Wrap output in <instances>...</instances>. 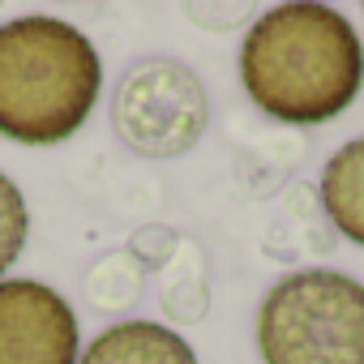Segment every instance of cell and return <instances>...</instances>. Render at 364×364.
I'll return each instance as SVG.
<instances>
[{
	"mask_svg": "<svg viewBox=\"0 0 364 364\" xmlns=\"http://www.w3.org/2000/svg\"><path fill=\"white\" fill-rule=\"evenodd\" d=\"M99 52L77 26L39 14L0 26V133L9 141L73 137L99 103Z\"/></svg>",
	"mask_w": 364,
	"mask_h": 364,
	"instance_id": "2",
	"label": "cell"
},
{
	"mask_svg": "<svg viewBox=\"0 0 364 364\" xmlns=\"http://www.w3.org/2000/svg\"><path fill=\"white\" fill-rule=\"evenodd\" d=\"M141 283H146V266L133 249H116L107 257H99L86 274V300L99 309V313H120V309H133L137 296H141Z\"/></svg>",
	"mask_w": 364,
	"mask_h": 364,
	"instance_id": "9",
	"label": "cell"
},
{
	"mask_svg": "<svg viewBox=\"0 0 364 364\" xmlns=\"http://www.w3.org/2000/svg\"><path fill=\"white\" fill-rule=\"evenodd\" d=\"M159 266H163V287H159L163 313H167L176 326L202 321L206 309H210V274H206V253H202V245H198L193 236H176Z\"/></svg>",
	"mask_w": 364,
	"mask_h": 364,
	"instance_id": "7",
	"label": "cell"
},
{
	"mask_svg": "<svg viewBox=\"0 0 364 364\" xmlns=\"http://www.w3.org/2000/svg\"><path fill=\"white\" fill-rule=\"evenodd\" d=\"M82 330L69 300L35 279H0V364H77Z\"/></svg>",
	"mask_w": 364,
	"mask_h": 364,
	"instance_id": "5",
	"label": "cell"
},
{
	"mask_svg": "<svg viewBox=\"0 0 364 364\" xmlns=\"http://www.w3.org/2000/svg\"><path fill=\"white\" fill-rule=\"evenodd\" d=\"M26 232H31V215H26L22 189L0 171V279H5V270L22 257Z\"/></svg>",
	"mask_w": 364,
	"mask_h": 364,
	"instance_id": "10",
	"label": "cell"
},
{
	"mask_svg": "<svg viewBox=\"0 0 364 364\" xmlns=\"http://www.w3.org/2000/svg\"><path fill=\"white\" fill-rule=\"evenodd\" d=\"M253 5L257 0H180V9H185L202 31H232L253 14Z\"/></svg>",
	"mask_w": 364,
	"mask_h": 364,
	"instance_id": "11",
	"label": "cell"
},
{
	"mask_svg": "<svg viewBox=\"0 0 364 364\" xmlns=\"http://www.w3.org/2000/svg\"><path fill=\"white\" fill-rule=\"evenodd\" d=\"M266 364H364V283L343 270H296L257 309Z\"/></svg>",
	"mask_w": 364,
	"mask_h": 364,
	"instance_id": "3",
	"label": "cell"
},
{
	"mask_svg": "<svg viewBox=\"0 0 364 364\" xmlns=\"http://www.w3.org/2000/svg\"><path fill=\"white\" fill-rule=\"evenodd\" d=\"M210 124L202 77L171 56L137 60L112 95V129L141 159L189 154Z\"/></svg>",
	"mask_w": 364,
	"mask_h": 364,
	"instance_id": "4",
	"label": "cell"
},
{
	"mask_svg": "<svg viewBox=\"0 0 364 364\" xmlns=\"http://www.w3.org/2000/svg\"><path fill=\"white\" fill-rule=\"evenodd\" d=\"M317 5H321V0H317Z\"/></svg>",
	"mask_w": 364,
	"mask_h": 364,
	"instance_id": "13",
	"label": "cell"
},
{
	"mask_svg": "<svg viewBox=\"0 0 364 364\" xmlns=\"http://www.w3.org/2000/svg\"><path fill=\"white\" fill-rule=\"evenodd\" d=\"M245 95L283 124H326L364 86L355 26L317 0H287L262 14L240 43Z\"/></svg>",
	"mask_w": 364,
	"mask_h": 364,
	"instance_id": "1",
	"label": "cell"
},
{
	"mask_svg": "<svg viewBox=\"0 0 364 364\" xmlns=\"http://www.w3.org/2000/svg\"><path fill=\"white\" fill-rule=\"evenodd\" d=\"M360 5H364V0H360Z\"/></svg>",
	"mask_w": 364,
	"mask_h": 364,
	"instance_id": "14",
	"label": "cell"
},
{
	"mask_svg": "<svg viewBox=\"0 0 364 364\" xmlns=\"http://www.w3.org/2000/svg\"><path fill=\"white\" fill-rule=\"evenodd\" d=\"M0 5H5V0H0Z\"/></svg>",
	"mask_w": 364,
	"mask_h": 364,
	"instance_id": "12",
	"label": "cell"
},
{
	"mask_svg": "<svg viewBox=\"0 0 364 364\" xmlns=\"http://www.w3.org/2000/svg\"><path fill=\"white\" fill-rule=\"evenodd\" d=\"M321 206L351 245H364V137L338 146L321 167Z\"/></svg>",
	"mask_w": 364,
	"mask_h": 364,
	"instance_id": "8",
	"label": "cell"
},
{
	"mask_svg": "<svg viewBox=\"0 0 364 364\" xmlns=\"http://www.w3.org/2000/svg\"><path fill=\"white\" fill-rule=\"evenodd\" d=\"M77 364H198L185 334L159 321H116L90 338Z\"/></svg>",
	"mask_w": 364,
	"mask_h": 364,
	"instance_id": "6",
	"label": "cell"
}]
</instances>
